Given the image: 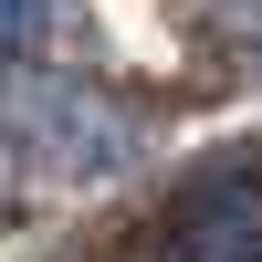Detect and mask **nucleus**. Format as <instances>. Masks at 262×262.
Wrapping results in <instances>:
<instances>
[]
</instances>
